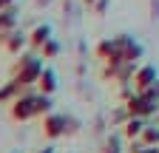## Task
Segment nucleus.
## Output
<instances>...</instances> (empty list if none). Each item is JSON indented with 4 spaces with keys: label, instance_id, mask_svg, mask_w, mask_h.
<instances>
[{
    "label": "nucleus",
    "instance_id": "f257e3e1",
    "mask_svg": "<svg viewBox=\"0 0 159 153\" xmlns=\"http://www.w3.org/2000/svg\"><path fill=\"white\" fill-rule=\"evenodd\" d=\"M46 113H51V97H46V94L23 91L11 102V116L20 119V122L34 119V116H46Z\"/></svg>",
    "mask_w": 159,
    "mask_h": 153
},
{
    "label": "nucleus",
    "instance_id": "f03ea898",
    "mask_svg": "<svg viewBox=\"0 0 159 153\" xmlns=\"http://www.w3.org/2000/svg\"><path fill=\"white\" fill-rule=\"evenodd\" d=\"M40 71H43V60H40L37 54H26V57H20V60H17L11 82L17 85V91H20V94H23V91H29L31 85H37Z\"/></svg>",
    "mask_w": 159,
    "mask_h": 153
},
{
    "label": "nucleus",
    "instance_id": "7ed1b4c3",
    "mask_svg": "<svg viewBox=\"0 0 159 153\" xmlns=\"http://www.w3.org/2000/svg\"><path fill=\"white\" fill-rule=\"evenodd\" d=\"M43 128H46V133L51 139H57V136H63V133H74L77 130V122L71 119V116H66V113H46V119H43Z\"/></svg>",
    "mask_w": 159,
    "mask_h": 153
},
{
    "label": "nucleus",
    "instance_id": "20e7f679",
    "mask_svg": "<svg viewBox=\"0 0 159 153\" xmlns=\"http://www.w3.org/2000/svg\"><path fill=\"white\" fill-rule=\"evenodd\" d=\"M131 82H134V91H145L148 85L156 82V68H153V65H136Z\"/></svg>",
    "mask_w": 159,
    "mask_h": 153
},
{
    "label": "nucleus",
    "instance_id": "39448f33",
    "mask_svg": "<svg viewBox=\"0 0 159 153\" xmlns=\"http://www.w3.org/2000/svg\"><path fill=\"white\" fill-rule=\"evenodd\" d=\"M0 43H3L11 54H20V48H23L26 43H29V34L26 31H20V28H11L6 37H3V40H0Z\"/></svg>",
    "mask_w": 159,
    "mask_h": 153
},
{
    "label": "nucleus",
    "instance_id": "423d86ee",
    "mask_svg": "<svg viewBox=\"0 0 159 153\" xmlns=\"http://www.w3.org/2000/svg\"><path fill=\"white\" fill-rule=\"evenodd\" d=\"M37 85H40V94L51 97L54 88H57V74H54L51 68H46V65H43V71H40V76H37Z\"/></svg>",
    "mask_w": 159,
    "mask_h": 153
},
{
    "label": "nucleus",
    "instance_id": "0eeeda50",
    "mask_svg": "<svg viewBox=\"0 0 159 153\" xmlns=\"http://www.w3.org/2000/svg\"><path fill=\"white\" fill-rule=\"evenodd\" d=\"M139 139H142L145 147H159V125H145Z\"/></svg>",
    "mask_w": 159,
    "mask_h": 153
},
{
    "label": "nucleus",
    "instance_id": "6e6552de",
    "mask_svg": "<svg viewBox=\"0 0 159 153\" xmlns=\"http://www.w3.org/2000/svg\"><path fill=\"white\" fill-rule=\"evenodd\" d=\"M145 125H148L145 119H139V116H128V119H125V125H122V128H125L122 133H125L128 139H134V136H139V133H142V128H145Z\"/></svg>",
    "mask_w": 159,
    "mask_h": 153
},
{
    "label": "nucleus",
    "instance_id": "1a4fd4ad",
    "mask_svg": "<svg viewBox=\"0 0 159 153\" xmlns=\"http://www.w3.org/2000/svg\"><path fill=\"white\" fill-rule=\"evenodd\" d=\"M48 37H51V26H46V23H43V26H37V28L29 34V43H31L34 48H40V46L48 40Z\"/></svg>",
    "mask_w": 159,
    "mask_h": 153
},
{
    "label": "nucleus",
    "instance_id": "9d476101",
    "mask_svg": "<svg viewBox=\"0 0 159 153\" xmlns=\"http://www.w3.org/2000/svg\"><path fill=\"white\" fill-rule=\"evenodd\" d=\"M40 51H43V60H46V57H57L60 54V43L54 40V37H48V40L40 46Z\"/></svg>",
    "mask_w": 159,
    "mask_h": 153
},
{
    "label": "nucleus",
    "instance_id": "9b49d317",
    "mask_svg": "<svg viewBox=\"0 0 159 153\" xmlns=\"http://www.w3.org/2000/svg\"><path fill=\"white\" fill-rule=\"evenodd\" d=\"M17 94H20V91H17V85H14L11 80H9V82H6L3 88H0V102H6V99H14Z\"/></svg>",
    "mask_w": 159,
    "mask_h": 153
},
{
    "label": "nucleus",
    "instance_id": "f8f14e48",
    "mask_svg": "<svg viewBox=\"0 0 159 153\" xmlns=\"http://www.w3.org/2000/svg\"><path fill=\"white\" fill-rule=\"evenodd\" d=\"M85 3H88V9H94L97 14H102V11L108 9V0H85Z\"/></svg>",
    "mask_w": 159,
    "mask_h": 153
},
{
    "label": "nucleus",
    "instance_id": "ddd939ff",
    "mask_svg": "<svg viewBox=\"0 0 159 153\" xmlns=\"http://www.w3.org/2000/svg\"><path fill=\"white\" fill-rule=\"evenodd\" d=\"M105 153H119V136H111L105 142Z\"/></svg>",
    "mask_w": 159,
    "mask_h": 153
},
{
    "label": "nucleus",
    "instance_id": "4468645a",
    "mask_svg": "<svg viewBox=\"0 0 159 153\" xmlns=\"http://www.w3.org/2000/svg\"><path fill=\"white\" fill-rule=\"evenodd\" d=\"M151 11H153V17H159V0H153V3H151Z\"/></svg>",
    "mask_w": 159,
    "mask_h": 153
},
{
    "label": "nucleus",
    "instance_id": "2eb2a0df",
    "mask_svg": "<svg viewBox=\"0 0 159 153\" xmlns=\"http://www.w3.org/2000/svg\"><path fill=\"white\" fill-rule=\"evenodd\" d=\"M136 153H159V147H139Z\"/></svg>",
    "mask_w": 159,
    "mask_h": 153
},
{
    "label": "nucleus",
    "instance_id": "dca6fc26",
    "mask_svg": "<svg viewBox=\"0 0 159 153\" xmlns=\"http://www.w3.org/2000/svg\"><path fill=\"white\" fill-rule=\"evenodd\" d=\"M9 6H14V0H0V11H3V9H9Z\"/></svg>",
    "mask_w": 159,
    "mask_h": 153
},
{
    "label": "nucleus",
    "instance_id": "f3484780",
    "mask_svg": "<svg viewBox=\"0 0 159 153\" xmlns=\"http://www.w3.org/2000/svg\"><path fill=\"white\" fill-rule=\"evenodd\" d=\"M37 153H54V150L51 147H43V150H37Z\"/></svg>",
    "mask_w": 159,
    "mask_h": 153
}]
</instances>
